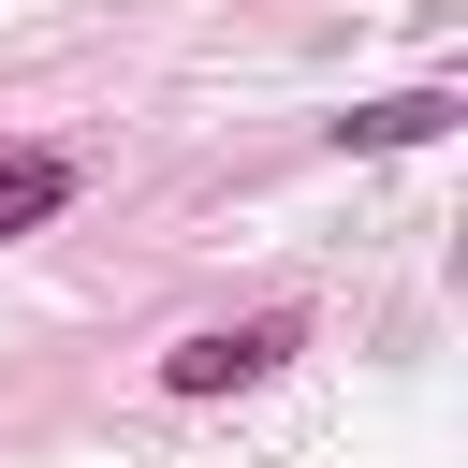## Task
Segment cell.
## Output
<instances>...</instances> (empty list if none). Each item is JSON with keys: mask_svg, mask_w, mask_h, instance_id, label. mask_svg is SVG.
<instances>
[{"mask_svg": "<svg viewBox=\"0 0 468 468\" xmlns=\"http://www.w3.org/2000/svg\"><path fill=\"white\" fill-rule=\"evenodd\" d=\"M307 351V322L292 307H263V322H205V336H176L161 351V395H249V380H278Z\"/></svg>", "mask_w": 468, "mask_h": 468, "instance_id": "obj_1", "label": "cell"}, {"mask_svg": "<svg viewBox=\"0 0 468 468\" xmlns=\"http://www.w3.org/2000/svg\"><path fill=\"white\" fill-rule=\"evenodd\" d=\"M453 117H468L453 88H395V102H351V117H336V146H351V161H395V146H439Z\"/></svg>", "mask_w": 468, "mask_h": 468, "instance_id": "obj_2", "label": "cell"}, {"mask_svg": "<svg viewBox=\"0 0 468 468\" xmlns=\"http://www.w3.org/2000/svg\"><path fill=\"white\" fill-rule=\"evenodd\" d=\"M73 190H88V176H73V146H15V161H0V249H15V234H44Z\"/></svg>", "mask_w": 468, "mask_h": 468, "instance_id": "obj_3", "label": "cell"}]
</instances>
